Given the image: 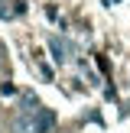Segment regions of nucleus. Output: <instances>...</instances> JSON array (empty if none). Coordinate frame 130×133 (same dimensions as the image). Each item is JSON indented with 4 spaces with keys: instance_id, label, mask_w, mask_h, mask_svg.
<instances>
[{
    "instance_id": "1",
    "label": "nucleus",
    "mask_w": 130,
    "mask_h": 133,
    "mask_svg": "<svg viewBox=\"0 0 130 133\" xmlns=\"http://www.w3.org/2000/svg\"><path fill=\"white\" fill-rule=\"evenodd\" d=\"M10 133H39V127H36V117H32V114H16V117H13V127H10Z\"/></svg>"
},
{
    "instance_id": "2",
    "label": "nucleus",
    "mask_w": 130,
    "mask_h": 133,
    "mask_svg": "<svg viewBox=\"0 0 130 133\" xmlns=\"http://www.w3.org/2000/svg\"><path fill=\"white\" fill-rule=\"evenodd\" d=\"M36 127H39V133H49V130H52V114L39 110V120H36Z\"/></svg>"
}]
</instances>
